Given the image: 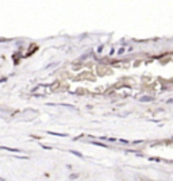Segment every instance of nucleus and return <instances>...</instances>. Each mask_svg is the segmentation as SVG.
I'll return each instance as SVG.
<instances>
[{
	"label": "nucleus",
	"instance_id": "obj_1",
	"mask_svg": "<svg viewBox=\"0 0 173 181\" xmlns=\"http://www.w3.org/2000/svg\"><path fill=\"white\" fill-rule=\"evenodd\" d=\"M49 134H52V135H57V137H68L66 134H62V133H53V131H49Z\"/></svg>",
	"mask_w": 173,
	"mask_h": 181
},
{
	"label": "nucleus",
	"instance_id": "obj_2",
	"mask_svg": "<svg viewBox=\"0 0 173 181\" xmlns=\"http://www.w3.org/2000/svg\"><path fill=\"white\" fill-rule=\"evenodd\" d=\"M70 153L72 154H75V156H77V157H80V158H84V156L81 154V153H79V151H75V150H70Z\"/></svg>",
	"mask_w": 173,
	"mask_h": 181
},
{
	"label": "nucleus",
	"instance_id": "obj_3",
	"mask_svg": "<svg viewBox=\"0 0 173 181\" xmlns=\"http://www.w3.org/2000/svg\"><path fill=\"white\" fill-rule=\"evenodd\" d=\"M150 100H153V97H149V96H143V97H141V101H150Z\"/></svg>",
	"mask_w": 173,
	"mask_h": 181
},
{
	"label": "nucleus",
	"instance_id": "obj_4",
	"mask_svg": "<svg viewBox=\"0 0 173 181\" xmlns=\"http://www.w3.org/2000/svg\"><path fill=\"white\" fill-rule=\"evenodd\" d=\"M77 177H79V174H77V173H76V174H70V176H69V178H72V180H73V178H77Z\"/></svg>",
	"mask_w": 173,
	"mask_h": 181
},
{
	"label": "nucleus",
	"instance_id": "obj_5",
	"mask_svg": "<svg viewBox=\"0 0 173 181\" xmlns=\"http://www.w3.org/2000/svg\"><path fill=\"white\" fill-rule=\"evenodd\" d=\"M123 52H125V49L122 47V49H119V50H118V54H122V53H123Z\"/></svg>",
	"mask_w": 173,
	"mask_h": 181
}]
</instances>
